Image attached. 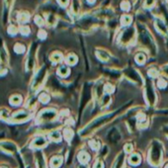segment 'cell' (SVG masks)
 Segmentation results:
<instances>
[{
    "mask_svg": "<svg viewBox=\"0 0 168 168\" xmlns=\"http://www.w3.org/2000/svg\"><path fill=\"white\" fill-rule=\"evenodd\" d=\"M35 22H36V24L38 26H43L44 25V21H43V18L41 17V16H36L35 17Z\"/></svg>",
    "mask_w": 168,
    "mask_h": 168,
    "instance_id": "cell-41",
    "label": "cell"
},
{
    "mask_svg": "<svg viewBox=\"0 0 168 168\" xmlns=\"http://www.w3.org/2000/svg\"><path fill=\"white\" fill-rule=\"evenodd\" d=\"M165 168H168V165H167V166H166V167H165Z\"/></svg>",
    "mask_w": 168,
    "mask_h": 168,
    "instance_id": "cell-52",
    "label": "cell"
},
{
    "mask_svg": "<svg viewBox=\"0 0 168 168\" xmlns=\"http://www.w3.org/2000/svg\"><path fill=\"white\" fill-rule=\"evenodd\" d=\"M135 61L139 64H143L145 62V56L143 53H139L135 56Z\"/></svg>",
    "mask_w": 168,
    "mask_h": 168,
    "instance_id": "cell-28",
    "label": "cell"
},
{
    "mask_svg": "<svg viewBox=\"0 0 168 168\" xmlns=\"http://www.w3.org/2000/svg\"><path fill=\"white\" fill-rule=\"evenodd\" d=\"M132 145L131 143H128V145H125V151H126L127 153L132 152Z\"/></svg>",
    "mask_w": 168,
    "mask_h": 168,
    "instance_id": "cell-46",
    "label": "cell"
},
{
    "mask_svg": "<svg viewBox=\"0 0 168 168\" xmlns=\"http://www.w3.org/2000/svg\"><path fill=\"white\" fill-rule=\"evenodd\" d=\"M155 27L158 31L159 34L163 35V36H166L167 34V28H166V25L161 19H155Z\"/></svg>",
    "mask_w": 168,
    "mask_h": 168,
    "instance_id": "cell-15",
    "label": "cell"
},
{
    "mask_svg": "<svg viewBox=\"0 0 168 168\" xmlns=\"http://www.w3.org/2000/svg\"><path fill=\"white\" fill-rule=\"evenodd\" d=\"M164 132H165V134H166V135H168V126L164 127Z\"/></svg>",
    "mask_w": 168,
    "mask_h": 168,
    "instance_id": "cell-50",
    "label": "cell"
},
{
    "mask_svg": "<svg viewBox=\"0 0 168 168\" xmlns=\"http://www.w3.org/2000/svg\"><path fill=\"white\" fill-rule=\"evenodd\" d=\"M145 97H146V101L150 106H153L154 103L156 101V95L155 92H154L152 82L150 80L146 81V87H145Z\"/></svg>",
    "mask_w": 168,
    "mask_h": 168,
    "instance_id": "cell-7",
    "label": "cell"
},
{
    "mask_svg": "<svg viewBox=\"0 0 168 168\" xmlns=\"http://www.w3.org/2000/svg\"><path fill=\"white\" fill-rule=\"evenodd\" d=\"M103 90H105V87L103 85L102 81H98L95 84V88H94V93L97 99H101L103 97Z\"/></svg>",
    "mask_w": 168,
    "mask_h": 168,
    "instance_id": "cell-16",
    "label": "cell"
},
{
    "mask_svg": "<svg viewBox=\"0 0 168 168\" xmlns=\"http://www.w3.org/2000/svg\"><path fill=\"white\" fill-rule=\"evenodd\" d=\"M47 74H48V69L46 66H42L40 68L39 71L37 72V74L35 75L34 79H33V82H32V85H31V90L33 92H36L38 89H39L41 86L43 85L44 81L47 77Z\"/></svg>",
    "mask_w": 168,
    "mask_h": 168,
    "instance_id": "cell-5",
    "label": "cell"
},
{
    "mask_svg": "<svg viewBox=\"0 0 168 168\" xmlns=\"http://www.w3.org/2000/svg\"><path fill=\"white\" fill-rule=\"evenodd\" d=\"M108 139L111 142H118L121 139V135L117 129H112L108 132Z\"/></svg>",
    "mask_w": 168,
    "mask_h": 168,
    "instance_id": "cell-14",
    "label": "cell"
},
{
    "mask_svg": "<svg viewBox=\"0 0 168 168\" xmlns=\"http://www.w3.org/2000/svg\"><path fill=\"white\" fill-rule=\"evenodd\" d=\"M56 16L53 14H48L47 15V24H48V26L53 27L56 25Z\"/></svg>",
    "mask_w": 168,
    "mask_h": 168,
    "instance_id": "cell-26",
    "label": "cell"
},
{
    "mask_svg": "<svg viewBox=\"0 0 168 168\" xmlns=\"http://www.w3.org/2000/svg\"><path fill=\"white\" fill-rule=\"evenodd\" d=\"M135 38V29L131 27V28H127L125 29L123 32L121 33L120 37L118 38V43L121 46H129L130 44H132L134 42Z\"/></svg>",
    "mask_w": 168,
    "mask_h": 168,
    "instance_id": "cell-4",
    "label": "cell"
},
{
    "mask_svg": "<svg viewBox=\"0 0 168 168\" xmlns=\"http://www.w3.org/2000/svg\"><path fill=\"white\" fill-rule=\"evenodd\" d=\"M157 86H158L159 88H165L167 86V82L166 80L163 79V78H159L158 81H157Z\"/></svg>",
    "mask_w": 168,
    "mask_h": 168,
    "instance_id": "cell-38",
    "label": "cell"
},
{
    "mask_svg": "<svg viewBox=\"0 0 168 168\" xmlns=\"http://www.w3.org/2000/svg\"><path fill=\"white\" fill-rule=\"evenodd\" d=\"M139 39L140 43L143 46L146 50H147L152 56L156 55L157 51V47L155 42L153 41L152 37L149 32L146 29H145V27H142V25H140V32H139Z\"/></svg>",
    "mask_w": 168,
    "mask_h": 168,
    "instance_id": "cell-2",
    "label": "cell"
},
{
    "mask_svg": "<svg viewBox=\"0 0 168 168\" xmlns=\"http://www.w3.org/2000/svg\"><path fill=\"white\" fill-rule=\"evenodd\" d=\"M1 168H8V167H6V166H2Z\"/></svg>",
    "mask_w": 168,
    "mask_h": 168,
    "instance_id": "cell-51",
    "label": "cell"
},
{
    "mask_svg": "<svg viewBox=\"0 0 168 168\" xmlns=\"http://www.w3.org/2000/svg\"><path fill=\"white\" fill-rule=\"evenodd\" d=\"M7 32H8V34L9 35H11V36H14V35H16V33H17V29H16V27L15 26H10L9 28H8L7 30Z\"/></svg>",
    "mask_w": 168,
    "mask_h": 168,
    "instance_id": "cell-39",
    "label": "cell"
},
{
    "mask_svg": "<svg viewBox=\"0 0 168 168\" xmlns=\"http://www.w3.org/2000/svg\"><path fill=\"white\" fill-rule=\"evenodd\" d=\"M48 137H50V140H53V142H61V135L58 130H53V131L48 134Z\"/></svg>",
    "mask_w": 168,
    "mask_h": 168,
    "instance_id": "cell-18",
    "label": "cell"
},
{
    "mask_svg": "<svg viewBox=\"0 0 168 168\" xmlns=\"http://www.w3.org/2000/svg\"><path fill=\"white\" fill-rule=\"evenodd\" d=\"M96 56L98 58L100 61H110V55L107 53L106 51H103V50H98L96 51Z\"/></svg>",
    "mask_w": 168,
    "mask_h": 168,
    "instance_id": "cell-17",
    "label": "cell"
},
{
    "mask_svg": "<svg viewBox=\"0 0 168 168\" xmlns=\"http://www.w3.org/2000/svg\"><path fill=\"white\" fill-rule=\"evenodd\" d=\"M35 158H36V163H37L38 168H47V163H46V160H45V156L42 151H37L36 155H35Z\"/></svg>",
    "mask_w": 168,
    "mask_h": 168,
    "instance_id": "cell-13",
    "label": "cell"
},
{
    "mask_svg": "<svg viewBox=\"0 0 168 168\" xmlns=\"http://www.w3.org/2000/svg\"><path fill=\"white\" fill-rule=\"evenodd\" d=\"M114 89H115V88H114L113 85H111V83H108V84L105 85V91H106L108 94L112 93V92L114 91Z\"/></svg>",
    "mask_w": 168,
    "mask_h": 168,
    "instance_id": "cell-43",
    "label": "cell"
},
{
    "mask_svg": "<svg viewBox=\"0 0 168 168\" xmlns=\"http://www.w3.org/2000/svg\"><path fill=\"white\" fill-rule=\"evenodd\" d=\"M47 140H46L45 137H42V135H40V137H35L33 140V142H31V147L33 148H42L44 147V146L47 145Z\"/></svg>",
    "mask_w": 168,
    "mask_h": 168,
    "instance_id": "cell-12",
    "label": "cell"
},
{
    "mask_svg": "<svg viewBox=\"0 0 168 168\" xmlns=\"http://www.w3.org/2000/svg\"><path fill=\"white\" fill-rule=\"evenodd\" d=\"M25 50H26V48H25V46H24L23 44H16L14 46V51H16V53H24Z\"/></svg>",
    "mask_w": 168,
    "mask_h": 168,
    "instance_id": "cell-35",
    "label": "cell"
},
{
    "mask_svg": "<svg viewBox=\"0 0 168 168\" xmlns=\"http://www.w3.org/2000/svg\"><path fill=\"white\" fill-rule=\"evenodd\" d=\"M121 23L123 26H129L132 23V17L129 15H124L121 19Z\"/></svg>",
    "mask_w": 168,
    "mask_h": 168,
    "instance_id": "cell-30",
    "label": "cell"
},
{
    "mask_svg": "<svg viewBox=\"0 0 168 168\" xmlns=\"http://www.w3.org/2000/svg\"><path fill=\"white\" fill-rule=\"evenodd\" d=\"M21 34L22 35H24V36H28V35L30 34V29H29V27H27V26H25V27H21Z\"/></svg>",
    "mask_w": 168,
    "mask_h": 168,
    "instance_id": "cell-40",
    "label": "cell"
},
{
    "mask_svg": "<svg viewBox=\"0 0 168 168\" xmlns=\"http://www.w3.org/2000/svg\"><path fill=\"white\" fill-rule=\"evenodd\" d=\"M79 2L75 1L73 2V4H71V11L74 13V14H76V13L79 12Z\"/></svg>",
    "mask_w": 168,
    "mask_h": 168,
    "instance_id": "cell-37",
    "label": "cell"
},
{
    "mask_svg": "<svg viewBox=\"0 0 168 168\" xmlns=\"http://www.w3.org/2000/svg\"><path fill=\"white\" fill-rule=\"evenodd\" d=\"M69 72H70V70H69V68L66 65H61L58 68V70H56V73H58V75H59V76H61V77L68 76Z\"/></svg>",
    "mask_w": 168,
    "mask_h": 168,
    "instance_id": "cell-19",
    "label": "cell"
},
{
    "mask_svg": "<svg viewBox=\"0 0 168 168\" xmlns=\"http://www.w3.org/2000/svg\"><path fill=\"white\" fill-rule=\"evenodd\" d=\"M121 8H122V10H124V11H129L130 10V3L129 2H126V1L122 2Z\"/></svg>",
    "mask_w": 168,
    "mask_h": 168,
    "instance_id": "cell-44",
    "label": "cell"
},
{
    "mask_svg": "<svg viewBox=\"0 0 168 168\" xmlns=\"http://www.w3.org/2000/svg\"><path fill=\"white\" fill-rule=\"evenodd\" d=\"M89 159H90V155H89L88 152H86V151H81L78 154V160L80 161V163L82 164H86L88 163Z\"/></svg>",
    "mask_w": 168,
    "mask_h": 168,
    "instance_id": "cell-21",
    "label": "cell"
},
{
    "mask_svg": "<svg viewBox=\"0 0 168 168\" xmlns=\"http://www.w3.org/2000/svg\"><path fill=\"white\" fill-rule=\"evenodd\" d=\"M162 160V145L158 140H153L151 143L149 152H148V161L152 166H158Z\"/></svg>",
    "mask_w": 168,
    "mask_h": 168,
    "instance_id": "cell-3",
    "label": "cell"
},
{
    "mask_svg": "<svg viewBox=\"0 0 168 168\" xmlns=\"http://www.w3.org/2000/svg\"><path fill=\"white\" fill-rule=\"evenodd\" d=\"M1 59H2V63L6 62L8 59V53H6V51H5L4 46H2V48H1Z\"/></svg>",
    "mask_w": 168,
    "mask_h": 168,
    "instance_id": "cell-36",
    "label": "cell"
},
{
    "mask_svg": "<svg viewBox=\"0 0 168 168\" xmlns=\"http://www.w3.org/2000/svg\"><path fill=\"white\" fill-rule=\"evenodd\" d=\"M38 35H39V38H40V39H43V40H44L45 38H46V36H47V33H46V31H44V30H41Z\"/></svg>",
    "mask_w": 168,
    "mask_h": 168,
    "instance_id": "cell-47",
    "label": "cell"
},
{
    "mask_svg": "<svg viewBox=\"0 0 168 168\" xmlns=\"http://www.w3.org/2000/svg\"><path fill=\"white\" fill-rule=\"evenodd\" d=\"M148 74H149V76H152V77H156L157 75H158V70L155 69V68H150L148 70Z\"/></svg>",
    "mask_w": 168,
    "mask_h": 168,
    "instance_id": "cell-42",
    "label": "cell"
},
{
    "mask_svg": "<svg viewBox=\"0 0 168 168\" xmlns=\"http://www.w3.org/2000/svg\"><path fill=\"white\" fill-rule=\"evenodd\" d=\"M118 113H119V110L114 111V112H111V113L104 114V115H101V116H99V117H97L95 120H93L90 124H88L87 126L79 132V135L81 137H87V135H90L92 132H94V130L101 128L102 126H104L105 124H107V122L112 120V119L116 116V114H118Z\"/></svg>",
    "mask_w": 168,
    "mask_h": 168,
    "instance_id": "cell-1",
    "label": "cell"
},
{
    "mask_svg": "<svg viewBox=\"0 0 168 168\" xmlns=\"http://www.w3.org/2000/svg\"><path fill=\"white\" fill-rule=\"evenodd\" d=\"M39 99H40V101L42 103L46 104V103H48V101H50V96L48 95L47 92H42V93L40 94V96H39Z\"/></svg>",
    "mask_w": 168,
    "mask_h": 168,
    "instance_id": "cell-33",
    "label": "cell"
},
{
    "mask_svg": "<svg viewBox=\"0 0 168 168\" xmlns=\"http://www.w3.org/2000/svg\"><path fill=\"white\" fill-rule=\"evenodd\" d=\"M93 168H104V165H103V162L101 160H97L93 165Z\"/></svg>",
    "mask_w": 168,
    "mask_h": 168,
    "instance_id": "cell-45",
    "label": "cell"
},
{
    "mask_svg": "<svg viewBox=\"0 0 168 168\" xmlns=\"http://www.w3.org/2000/svg\"><path fill=\"white\" fill-rule=\"evenodd\" d=\"M125 76H126L127 78H129L130 80L132 81V82L139 84V85H142V76L137 73V71H135V69L132 68H127L126 70H125Z\"/></svg>",
    "mask_w": 168,
    "mask_h": 168,
    "instance_id": "cell-8",
    "label": "cell"
},
{
    "mask_svg": "<svg viewBox=\"0 0 168 168\" xmlns=\"http://www.w3.org/2000/svg\"><path fill=\"white\" fill-rule=\"evenodd\" d=\"M145 7H147V8H149V7H152L153 6V3H155L154 1H146L145 2Z\"/></svg>",
    "mask_w": 168,
    "mask_h": 168,
    "instance_id": "cell-48",
    "label": "cell"
},
{
    "mask_svg": "<svg viewBox=\"0 0 168 168\" xmlns=\"http://www.w3.org/2000/svg\"><path fill=\"white\" fill-rule=\"evenodd\" d=\"M62 163V157L61 156H55L51 160V168H58Z\"/></svg>",
    "mask_w": 168,
    "mask_h": 168,
    "instance_id": "cell-23",
    "label": "cell"
},
{
    "mask_svg": "<svg viewBox=\"0 0 168 168\" xmlns=\"http://www.w3.org/2000/svg\"><path fill=\"white\" fill-rule=\"evenodd\" d=\"M89 145L91 146V148L93 150H98L99 147H100V142L96 139H93L89 142Z\"/></svg>",
    "mask_w": 168,
    "mask_h": 168,
    "instance_id": "cell-32",
    "label": "cell"
},
{
    "mask_svg": "<svg viewBox=\"0 0 168 168\" xmlns=\"http://www.w3.org/2000/svg\"><path fill=\"white\" fill-rule=\"evenodd\" d=\"M140 159H142V157H140V154L134 153L129 157V163L132 165H137V164H140Z\"/></svg>",
    "mask_w": 168,
    "mask_h": 168,
    "instance_id": "cell-22",
    "label": "cell"
},
{
    "mask_svg": "<svg viewBox=\"0 0 168 168\" xmlns=\"http://www.w3.org/2000/svg\"><path fill=\"white\" fill-rule=\"evenodd\" d=\"M51 58L53 62L58 63V62H61L62 61V55L61 53H58V51H56V53L51 56Z\"/></svg>",
    "mask_w": 168,
    "mask_h": 168,
    "instance_id": "cell-29",
    "label": "cell"
},
{
    "mask_svg": "<svg viewBox=\"0 0 168 168\" xmlns=\"http://www.w3.org/2000/svg\"><path fill=\"white\" fill-rule=\"evenodd\" d=\"M30 19V14L28 12L26 11H23V12H20L18 14V21L20 23H26L28 22Z\"/></svg>",
    "mask_w": 168,
    "mask_h": 168,
    "instance_id": "cell-24",
    "label": "cell"
},
{
    "mask_svg": "<svg viewBox=\"0 0 168 168\" xmlns=\"http://www.w3.org/2000/svg\"><path fill=\"white\" fill-rule=\"evenodd\" d=\"M162 71H163V74L165 76H168V64L164 65V67L162 68Z\"/></svg>",
    "mask_w": 168,
    "mask_h": 168,
    "instance_id": "cell-49",
    "label": "cell"
},
{
    "mask_svg": "<svg viewBox=\"0 0 168 168\" xmlns=\"http://www.w3.org/2000/svg\"><path fill=\"white\" fill-rule=\"evenodd\" d=\"M1 148L2 150L7 153H17V146H16L15 143L11 142H2Z\"/></svg>",
    "mask_w": 168,
    "mask_h": 168,
    "instance_id": "cell-11",
    "label": "cell"
},
{
    "mask_svg": "<svg viewBox=\"0 0 168 168\" xmlns=\"http://www.w3.org/2000/svg\"><path fill=\"white\" fill-rule=\"evenodd\" d=\"M9 102L13 106H18V105H20L21 102H22V97L20 95H13L11 98H10Z\"/></svg>",
    "mask_w": 168,
    "mask_h": 168,
    "instance_id": "cell-25",
    "label": "cell"
},
{
    "mask_svg": "<svg viewBox=\"0 0 168 168\" xmlns=\"http://www.w3.org/2000/svg\"><path fill=\"white\" fill-rule=\"evenodd\" d=\"M124 160H125V154L120 153L117 158H116V160H115V162H114L112 168H122L123 163H124Z\"/></svg>",
    "mask_w": 168,
    "mask_h": 168,
    "instance_id": "cell-20",
    "label": "cell"
},
{
    "mask_svg": "<svg viewBox=\"0 0 168 168\" xmlns=\"http://www.w3.org/2000/svg\"><path fill=\"white\" fill-rule=\"evenodd\" d=\"M66 62L68 64H70V65H74V64L77 62V56L75 55H73V53H71V55H69L67 56Z\"/></svg>",
    "mask_w": 168,
    "mask_h": 168,
    "instance_id": "cell-31",
    "label": "cell"
},
{
    "mask_svg": "<svg viewBox=\"0 0 168 168\" xmlns=\"http://www.w3.org/2000/svg\"><path fill=\"white\" fill-rule=\"evenodd\" d=\"M30 114L27 113L26 111H19V112L15 113L12 116L11 122L12 123H22V122H26L30 119Z\"/></svg>",
    "mask_w": 168,
    "mask_h": 168,
    "instance_id": "cell-10",
    "label": "cell"
},
{
    "mask_svg": "<svg viewBox=\"0 0 168 168\" xmlns=\"http://www.w3.org/2000/svg\"><path fill=\"white\" fill-rule=\"evenodd\" d=\"M36 43H33V45L31 46V48H30V53L28 55V58H27V62H26V67L28 70L33 69L34 64H35V55H36Z\"/></svg>",
    "mask_w": 168,
    "mask_h": 168,
    "instance_id": "cell-9",
    "label": "cell"
},
{
    "mask_svg": "<svg viewBox=\"0 0 168 168\" xmlns=\"http://www.w3.org/2000/svg\"><path fill=\"white\" fill-rule=\"evenodd\" d=\"M63 137H64V139H66L67 140H70L73 137V132H72V130L71 129H65L64 130V132H63Z\"/></svg>",
    "mask_w": 168,
    "mask_h": 168,
    "instance_id": "cell-34",
    "label": "cell"
},
{
    "mask_svg": "<svg viewBox=\"0 0 168 168\" xmlns=\"http://www.w3.org/2000/svg\"><path fill=\"white\" fill-rule=\"evenodd\" d=\"M100 100H101V101H100V105H101V107H107L108 105L111 103V97L109 96V94L103 96Z\"/></svg>",
    "mask_w": 168,
    "mask_h": 168,
    "instance_id": "cell-27",
    "label": "cell"
},
{
    "mask_svg": "<svg viewBox=\"0 0 168 168\" xmlns=\"http://www.w3.org/2000/svg\"><path fill=\"white\" fill-rule=\"evenodd\" d=\"M56 117V109L48 108V109H45V110L41 111V112L39 113L38 118H37V122H38V124H40V123L48 124L51 121H53Z\"/></svg>",
    "mask_w": 168,
    "mask_h": 168,
    "instance_id": "cell-6",
    "label": "cell"
}]
</instances>
